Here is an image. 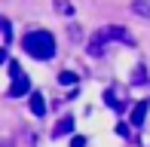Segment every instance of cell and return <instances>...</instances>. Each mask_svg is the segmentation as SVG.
<instances>
[{
  "instance_id": "cell-1",
  "label": "cell",
  "mask_w": 150,
  "mask_h": 147,
  "mask_svg": "<svg viewBox=\"0 0 150 147\" xmlns=\"http://www.w3.org/2000/svg\"><path fill=\"white\" fill-rule=\"evenodd\" d=\"M25 52L37 61H49L55 55V37L49 31H31V34H25Z\"/></svg>"
},
{
  "instance_id": "cell-2",
  "label": "cell",
  "mask_w": 150,
  "mask_h": 147,
  "mask_svg": "<svg viewBox=\"0 0 150 147\" xmlns=\"http://www.w3.org/2000/svg\"><path fill=\"white\" fill-rule=\"evenodd\" d=\"M6 64H9V77H12V86L6 89V95H9V98H25L31 92V80L22 74L18 61H6Z\"/></svg>"
},
{
  "instance_id": "cell-3",
  "label": "cell",
  "mask_w": 150,
  "mask_h": 147,
  "mask_svg": "<svg viewBox=\"0 0 150 147\" xmlns=\"http://www.w3.org/2000/svg\"><path fill=\"white\" fill-rule=\"evenodd\" d=\"M101 31H104V37H107V40H117V43H129V46L135 43V37L129 34L126 28H117V25H107V28H101Z\"/></svg>"
},
{
  "instance_id": "cell-4",
  "label": "cell",
  "mask_w": 150,
  "mask_h": 147,
  "mask_svg": "<svg viewBox=\"0 0 150 147\" xmlns=\"http://www.w3.org/2000/svg\"><path fill=\"white\" fill-rule=\"evenodd\" d=\"M147 110H150V104H147V101H138V104L132 107V117H129V123H132V126H144Z\"/></svg>"
},
{
  "instance_id": "cell-5",
  "label": "cell",
  "mask_w": 150,
  "mask_h": 147,
  "mask_svg": "<svg viewBox=\"0 0 150 147\" xmlns=\"http://www.w3.org/2000/svg\"><path fill=\"white\" fill-rule=\"evenodd\" d=\"M104 43H107L104 31H98V34L89 40V55H104Z\"/></svg>"
},
{
  "instance_id": "cell-6",
  "label": "cell",
  "mask_w": 150,
  "mask_h": 147,
  "mask_svg": "<svg viewBox=\"0 0 150 147\" xmlns=\"http://www.w3.org/2000/svg\"><path fill=\"white\" fill-rule=\"evenodd\" d=\"M28 107H31V113H34V117H43V113H46V101H43V95H40V92H31Z\"/></svg>"
},
{
  "instance_id": "cell-7",
  "label": "cell",
  "mask_w": 150,
  "mask_h": 147,
  "mask_svg": "<svg viewBox=\"0 0 150 147\" xmlns=\"http://www.w3.org/2000/svg\"><path fill=\"white\" fill-rule=\"evenodd\" d=\"M67 132H74V117H64V119L55 126V135H67Z\"/></svg>"
},
{
  "instance_id": "cell-8",
  "label": "cell",
  "mask_w": 150,
  "mask_h": 147,
  "mask_svg": "<svg viewBox=\"0 0 150 147\" xmlns=\"http://www.w3.org/2000/svg\"><path fill=\"white\" fill-rule=\"evenodd\" d=\"M58 83L61 86H77V74H74V71H61L58 74Z\"/></svg>"
},
{
  "instance_id": "cell-9",
  "label": "cell",
  "mask_w": 150,
  "mask_h": 147,
  "mask_svg": "<svg viewBox=\"0 0 150 147\" xmlns=\"http://www.w3.org/2000/svg\"><path fill=\"white\" fill-rule=\"evenodd\" d=\"M0 31H3V46H9V40H12V25H9V18H0Z\"/></svg>"
},
{
  "instance_id": "cell-10",
  "label": "cell",
  "mask_w": 150,
  "mask_h": 147,
  "mask_svg": "<svg viewBox=\"0 0 150 147\" xmlns=\"http://www.w3.org/2000/svg\"><path fill=\"white\" fill-rule=\"evenodd\" d=\"M104 101H107V107H113V110H120V98L113 95V92H104Z\"/></svg>"
},
{
  "instance_id": "cell-11",
  "label": "cell",
  "mask_w": 150,
  "mask_h": 147,
  "mask_svg": "<svg viewBox=\"0 0 150 147\" xmlns=\"http://www.w3.org/2000/svg\"><path fill=\"white\" fill-rule=\"evenodd\" d=\"M71 147H86V138L83 135H74L71 138Z\"/></svg>"
}]
</instances>
